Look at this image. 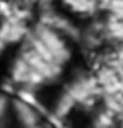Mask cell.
Returning a JSON list of instances; mask_svg holds the SVG:
<instances>
[{"label": "cell", "mask_w": 123, "mask_h": 128, "mask_svg": "<svg viewBox=\"0 0 123 128\" xmlns=\"http://www.w3.org/2000/svg\"><path fill=\"white\" fill-rule=\"evenodd\" d=\"M33 34L50 52V54L53 56L56 62H58L61 65L64 61L69 58V52H68V48H66L64 40L52 29L50 25L44 24V22L39 24L35 28V30H33Z\"/></svg>", "instance_id": "6da1fadb"}, {"label": "cell", "mask_w": 123, "mask_h": 128, "mask_svg": "<svg viewBox=\"0 0 123 128\" xmlns=\"http://www.w3.org/2000/svg\"><path fill=\"white\" fill-rule=\"evenodd\" d=\"M28 33L29 32L24 24V20L13 15L4 17V21L0 24V40L6 45L24 41Z\"/></svg>", "instance_id": "7a4b0ae2"}, {"label": "cell", "mask_w": 123, "mask_h": 128, "mask_svg": "<svg viewBox=\"0 0 123 128\" xmlns=\"http://www.w3.org/2000/svg\"><path fill=\"white\" fill-rule=\"evenodd\" d=\"M12 110L16 115V119L20 122L21 126H24L27 128L37 127L41 122V112L35 108L31 104H28L25 102H23L21 99H19L17 96L11 102Z\"/></svg>", "instance_id": "3957f363"}, {"label": "cell", "mask_w": 123, "mask_h": 128, "mask_svg": "<svg viewBox=\"0 0 123 128\" xmlns=\"http://www.w3.org/2000/svg\"><path fill=\"white\" fill-rule=\"evenodd\" d=\"M29 73H31L29 64L21 56L17 57L12 65V69H11V79L13 80V83L19 84V86H24L27 83Z\"/></svg>", "instance_id": "277c9868"}, {"label": "cell", "mask_w": 123, "mask_h": 128, "mask_svg": "<svg viewBox=\"0 0 123 128\" xmlns=\"http://www.w3.org/2000/svg\"><path fill=\"white\" fill-rule=\"evenodd\" d=\"M16 96L19 99H21L23 102H25L28 104H31V106H33L35 108H37V110L41 112V115H45L46 116V114H48V112H46L45 107L40 103V100L37 99L36 92H35V90H33V88L27 87V86H21L20 88H17Z\"/></svg>", "instance_id": "5b68a950"}, {"label": "cell", "mask_w": 123, "mask_h": 128, "mask_svg": "<svg viewBox=\"0 0 123 128\" xmlns=\"http://www.w3.org/2000/svg\"><path fill=\"white\" fill-rule=\"evenodd\" d=\"M9 106H11V100H9V96L7 95L6 92L0 94V122H3L6 119Z\"/></svg>", "instance_id": "8992f818"}, {"label": "cell", "mask_w": 123, "mask_h": 128, "mask_svg": "<svg viewBox=\"0 0 123 128\" xmlns=\"http://www.w3.org/2000/svg\"><path fill=\"white\" fill-rule=\"evenodd\" d=\"M64 2L68 4L69 7L77 9V11H83L85 8L89 7L87 0H64Z\"/></svg>", "instance_id": "52a82bcc"}, {"label": "cell", "mask_w": 123, "mask_h": 128, "mask_svg": "<svg viewBox=\"0 0 123 128\" xmlns=\"http://www.w3.org/2000/svg\"><path fill=\"white\" fill-rule=\"evenodd\" d=\"M15 86H16V84L13 83V80L9 79V80H7V82H4V83L2 84V88H3V91L6 92L7 95H8V94H16L17 90H16Z\"/></svg>", "instance_id": "ba28073f"}, {"label": "cell", "mask_w": 123, "mask_h": 128, "mask_svg": "<svg viewBox=\"0 0 123 128\" xmlns=\"http://www.w3.org/2000/svg\"><path fill=\"white\" fill-rule=\"evenodd\" d=\"M0 52H2V49H0Z\"/></svg>", "instance_id": "9c48e42d"}]
</instances>
